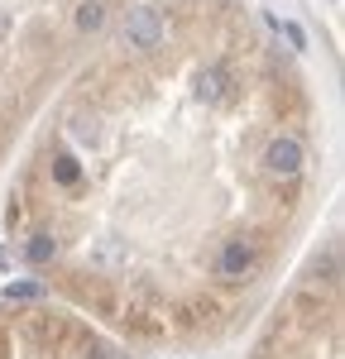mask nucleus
I'll use <instances>...</instances> for the list:
<instances>
[{
  "instance_id": "nucleus-3",
  "label": "nucleus",
  "mask_w": 345,
  "mask_h": 359,
  "mask_svg": "<svg viewBox=\"0 0 345 359\" xmlns=\"http://www.w3.org/2000/svg\"><path fill=\"white\" fill-rule=\"evenodd\" d=\"M345 335V269L336 235L316 245L288 292L273 302L250 359H341Z\"/></svg>"
},
{
  "instance_id": "nucleus-1",
  "label": "nucleus",
  "mask_w": 345,
  "mask_h": 359,
  "mask_svg": "<svg viewBox=\"0 0 345 359\" xmlns=\"http://www.w3.org/2000/svg\"><path fill=\"white\" fill-rule=\"evenodd\" d=\"M326 139L259 0H140L20 144L5 254L120 345L221 340L307 240Z\"/></svg>"
},
{
  "instance_id": "nucleus-2",
  "label": "nucleus",
  "mask_w": 345,
  "mask_h": 359,
  "mask_svg": "<svg viewBox=\"0 0 345 359\" xmlns=\"http://www.w3.org/2000/svg\"><path fill=\"white\" fill-rule=\"evenodd\" d=\"M140 0H0V177L43 106Z\"/></svg>"
}]
</instances>
